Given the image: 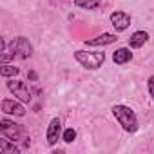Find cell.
Instances as JSON below:
<instances>
[{"label":"cell","instance_id":"6da1fadb","mask_svg":"<svg viewBox=\"0 0 154 154\" xmlns=\"http://www.w3.org/2000/svg\"><path fill=\"white\" fill-rule=\"evenodd\" d=\"M33 54V45L26 36H17L9 45L2 38V63H8L9 60H27Z\"/></svg>","mask_w":154,"mask_h":154},{"label":"cell","instance_id":"7a4b0ae2","mask_svg":"<svg viewBox=\"0 0 154 154\" xmlns=\"http://www.w3.org/2000/svg\"><path fill=\"white\" fill-rule=\"evenodd\" d=\"M111 111H112L114 118L118 120V123L122 125V129H123L125 132H136V131H138V127H140L138 116H136V112H134L129 105L116 103V105H112Z\"/></svg>","mask_w":154,"mask_h":154},{"label":"cell","instance_id":"3957f363","mask_svg":"<svg viewBox=\"0 0 154 154\" xmlns=\"http://www.w3.org/2000/svg\"><path fill=\"white\" fill-rule=\"evenodd\" d=\"M74 60L78 62L82 67L89 69V71H96L103 65L105 62V53H98V51H74Z\"/></svg>","mask_w":154,"mask_h":154},{"label":"cell","instance_id":"277c9868","mask_svg":"<svg viewBox=\"0 0 154 154\" xmlns=\"http://www.w3.org/2000/svg\"><path fill=\"white\" fill-rule=\"evenodd\" d=\"M0 131H2V136L9 138V140H13V141H18V140H26V138H27V136H26V131H24L20 125H17L15 122L8 120V118H2V120H0Z\"/></svg>","mask_w":154,"mask_h":154},{"label":"cell","instance_id":"5b68a950","mask_svg":"<svg viewBox=\"0 0 154 154\" xmlns=\"http://www.w3.org/2000/svg\"><path fill=\"white\" fill-rule=\"evenodd\" d=\"M8 89L20 100V102H24V103H29L31 100H33V93H31V89L26 85V82H22V80H9L8 82Z\"/></svg>","mask_w":154,"mask_h":154},{"label":"cell","instance_id":"8992f818","mask_svg":"<svg viewBox=\"0 0 154 154\" xmlns=\"http://www.w3.org/2000/svg\"><path fill=\"white\" fill-rule=\"evenodd\" d=\"M109 20H111V24L116 31H125L131 26V15L125 13V11H112Z\"/></svg>","mask_w":154,"mask_h":154},{"label":"cell","instance_id":"52a82bcc","mask_svg":"<svg viewBox=\"0 0 154 154\" xmlns=\"http://www.w3.org/2000/svg\"><path fill=\"white\" fill-rule=\"evenodd\" d=\"M2 112H4V114H9V116H17V118L26 116V109H24V105H22L20 102H17V100H9V98L2 100Z\"/></svg>","mask_w":154,"mask_h":154},{"label":"cell","instance_id":"ba28073f","mask_svg":"<svg viewBox=\"0 0 154 154\" xmlns=\"http://www.w3.org/2000/svg\"><path fill=\"white\" fill-rule=\"evenodd\" d=\"M62 123H60V120L58 118H53L51 122H49V125H47V132H45V138H47V143L53 147L60 138H62Z\"/></svg>","mask_w":154,"mask_h":154},{"label":"cell","instance_id":"9c48e42d","mask_svg":"<svg viewBox=\"0 0 154 154\" xmlns=\"http://www.w3.org/2000/svg\"><path fill=\"white\" fill-rule=\"evenodd\" d=\"M116 40H118L116 35H112V33H102V35H98L94 38L85 40V45H94V47H98V45H111Z\"/></svg>","mask_w":154,"mask_h":154},{"label":"cell","instance_id":"30bf717a","mask_svg":"<svg viewBox=\"0 0 154 154\" xmlns=\"http://www.w3.org/2000/svg\"><path fill=\"white\" fill-rule=\"evenodd\" d=\"M112 60H114L116 65H125V63H129V62L132 60L131 47H120V49H116L114 54H112Z\"/></svg>","mask_w":154,"mask_h":154},{"label":"cell","instance_id":"8fae6325","mask_svg":"<svg viewBox=\"0 0 154 154\" xmlns=\"http://www.w3.org/2000/svg\"><path fill=\"white\" fill-rule=\"evenodd\" d=\"M147 40H149V33H145V31H134L131 35V38H129V47L131 49H140V47L145 45Z\"/></svg>","mask_w":154,"mask_h":154},{"label":"cell","instance_id":"7c38bea8","mask_svg":"<svg viewBox=\"0 0 154 154\" xmlns=\"http://www.w3.org/2000/svg\"><path fill=\"white\" fill-rule=\"evenodd\" d=\"M0 150H2L4 154H20V150H22V149H20V147H17L13 140H9V138L2 136V138H0Z\"/></svg>","mask_w":154,"mask_h":154},{"label":"cell","instance_id":"4fadbf2b","mask_svg":"<svg viewBox=\"0 0 154 154\" xmlns=\"http://www.w3.org/2000/svg\"><path fill=\"white\" fill-rule=\"evenodd\" d=\"M72 4H74L76 8H80V9H89V11H93V9H98V8L102 6V0H72Z\"/></svg>","mask_w":154,"mask_h":154},{"label":"cell","instance_id":"5bb4252c","mask_svg":"<svg viewBox=\"0 0 154 154\" xmlns=\"http://www.w3.org/2000/svg\"><path fill=\"white\" fill-rule=\"evenodd\" d=\"M18 72H20V69L11 65V63H4L2 69H0V76H2V78H11V76H17Z\"/></svg>","mask_w":154,"mask_h":154},{"label":"cell","instance_id":"9a60e30c","mask_svg":"<svg viewBox=\"0 0 154 154\" xmlns=\"http://www.w3.org/2000/svg\"><path fill=\"white\" fill-rule=\"evenodd\" d=\"M62 140H63L65 143H72V141L76 140V131H74L72 127L65 129V131H63V134H62Z\"/></svg>","mask_w":154,"mask_h":154},{"label":"cell","instance_id":"2e32d148","mask_svg":"<svg viewBox=\"0 0 154 154\" xmlns=\"http://www.w3.org/2000/svg\"><path fill=\"white\" fill-rule=\"evenodd\" d=\"M147 91H149L150 98L154 100V74H152V76H149V80H147Z\"/></svg>","mask_w":154,"mask_h":154},{"label":"cell","instance_id":"e0dca14e","mask_svg":"<svg viewBox=\"0 0 154 154\" xmlns=\"http://www.w3.org/2000/svg\"><path fill=\"white\" fill-rule=\"evenodd\" d=\"M27 76H29V80H33V82H36V80H38V74H36L35 71H29V72H27Z\"/></svg>","mask_w":154,"mask_h":154}]
</instances>
